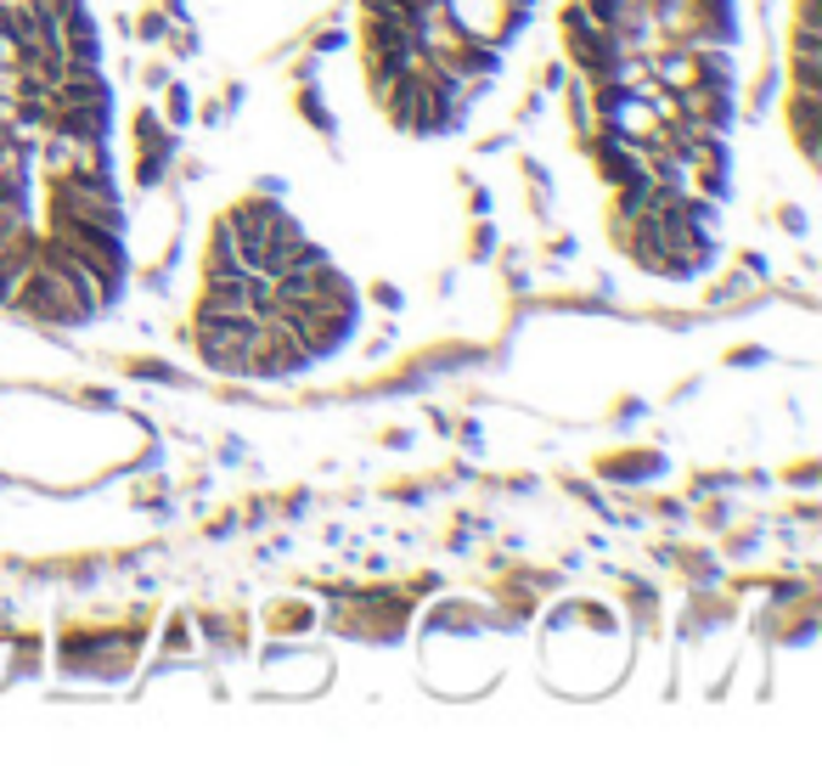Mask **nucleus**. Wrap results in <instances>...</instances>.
Listing matches in <instances>:
<instances>
[{"mask_svg":"<svg viewBox=\"0 0 822 766\" xmlns=\"http://www.w3.org/2000/svg\"><path fill=\"white\" fill-rule=\"evenodd\" d=\"M254 316L249 310H204L198 305V327H191V344L215 372H243L249 366V339H254Z\"/></svg>","mask_w":822,"mask_h":766,"instance_id":"nucleus-1","label":"nucleus"},{"mask_svg":"<svg viewBox=\"0 0 822 766\" xmlns=\"http://www.w3.org/2000/svg\"><path fill=\"white\" fill-rule=\"evenodd\" d=\"M7 310H23V316H34V321H45V327H79V321H90V310H85L40 260H34V271L23 276L18 299H12Z\"/></svg>","mask_w":822,"mask_h":766,"instance_id":"nucleus-2","label":"nucleus"},{"mask_svg":"<svg viewBox=\"0 0 822 766\" xmlns=\"http://www.w3.org/2000/svg\"><path fill=\"white\" fill-rule=\"evenodd\" d=\"M34 271V231H23L18 243L0 254V310H7L12 299H18V287H23V276Z\"/></svg>","mask_w":822,"mask_h":766,"instance_id":"nucleus-3","label":"nucleus"},{"mask_svg":"<svg viewBox=\"0 0 822 766\" xmlns=\"http://www.w3.org/2000/svg\"><path fill=\"white\" fill-rule=\"evenodd\" d=\"M23 231H29V209H0V254H7Z\"/></svg>","mask_w":822,"mask_h":766,"instance_id":"nucleus-4","label":"nucleus"},{"mask_svg":"<svg viewBox=\"0 0 822 766\" xmlns=\"http://www.w3.org/2000/svg\"><path fill=\"white\" fill-rule=\"evenodd\" d=\"M12 68H18V52L7 40H0V85H12Z\"/></svg>","mask_w":822,"mask_h":766,"instance_id":"nucleus-5","label":"nucleus"}]
</instances>
